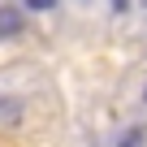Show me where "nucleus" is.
I'll list each match as a JSON object with an SVG mask.
<instances>
[{
    "mask_svg": "<svg viewBox=\"0 0 147 147\" xmlns=\"http://www.w3.org/2000/svg\"><path fill=\"white\" fill-rule=\"evenodd\" d=\"M9 35H22V9L0 5V39H9Z\"/></svg>",
    "mask_w": 147,
    "mask_h": 147,
    "instance_id": "obj_1",
    "label": "nucleus"
},
{
    "mask_svg": "<svg viewBox=\"0 0 147 147\" xmlns=\"http://www.w3.org/2000/svg\"><path fill=\"white\" fill-rule=\"evenodd\" d=\"M22 121V100H0V125Z\"/></svg>",
    "mask_w": 147,
    "mask_h": 147,
    "instance_id": "obj_2",
    "label": "nucleus"
},
{
    "mask_svg": "<svg viewBox=\"0 0 147 147\" xmlns=\"http://www.w3.org/2000/svg\"><path fill=\"white\" fill-rule=\"evenodd\" d=\"M26 9H39L43 13V9H56V0H26Z\"/></svg>",
    "mask_w": 147,
    "mask_h": 147,
    "instance_id": "obj_3",
    "label": "nucleus"
},
{
    "mask_svg": "<svg viewBox=\"0 0 147 147\" xmlns=\"http://www.w3.org/2000/svg\"><path fill=\"white\" fill-rule=\"evenodd\" d=\"M125 147H143V143H138V134H130V143H125Z\"/></svg>",
    "mask_w": 147,
    "mask_h": 147,
    "instance_id": "obj_4",
    "label": "nucleus"
},
{
    "mask_svg": "<svg viewBox=\"0 0 147 147\" xmlns=\"http://www.w3.org/2000/svg\"><path fill=\"white\" fill-rule=\"evenodd\" d=\"M113 5H117V13H121V9H125V0H113Z\"/></svg>",
    "mask_w": 147,
    "mask_h": 147,
    "instance_id": "obj_5",
    "label": "nucleus"
},
{
    "mask_svg": "<svg viewBox=\"0 0 147 147\" xmlns=\"http://www.w3.org/2000/svg\"><path fill=\"white\" fill-rule=\"evenodd\" d=\"M143 104H147V87H143Z\"/></svg>",
    "mask_w": 147,
    "mask_h": 147,
    "instance_id": "obj_6",
    "label": "nucleus"
}]
</instances>
